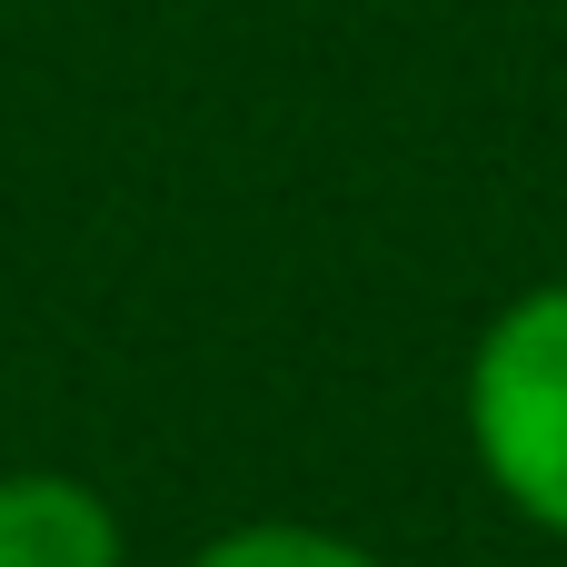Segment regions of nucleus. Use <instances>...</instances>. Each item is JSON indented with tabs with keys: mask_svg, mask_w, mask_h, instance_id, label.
<instances>
[{
	"mask_svg": "<svg viewBox=\"0 0 567 567\" xmlns=\"http://www.w3.org/2000/svg\"><path fill=\"white\" fill-rule=\"evenodd\" d=\"M468 449L488 488L567 538V279L508 299L468 349Z\"/></svg>",
	"mask_w": 567,
	"mask_h": 567,
	"instance_id": "nucleus-1",
	"label": "nucleus"
},
{
	"mask_svg": "<svg viewBox=\"0 0 567 567\" xmlns=\"http://www.w3.org/2000/svg\"><path fill=\"white\" fill-rule=\"evenodd\" d=\"M0 567H130L120 508L70 468H0Z\"/></svg>",
	"mask_w": 567,
	"mask_h": 567,
	"instance_id": "nucleus-2",
	"label": "nucleus"
},
{
	"mask_svg": "<svg viewBox=\"0 0 567 567\" xmlns=\"http://www.w3.org/2000/svg\"><path fill=\"white\" fill-rule=\"evenodd\" d=\"M179 567H389V558H369L359 538H339V528H309V518H249V528H219V538H199Z\"/></svg>",
	"mask_w": 567,
	"mask_h": 567,
	"instance_id": "nucleus-3",
	"label": "nucleus"
}]
</instances>
